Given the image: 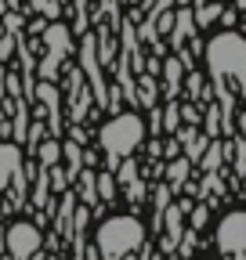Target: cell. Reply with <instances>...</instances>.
Listing matches in <instances>:
<instances>
[{
    "label": "cell",
    "instance_id": "cell-10",
    "mask_svg": "<svg viewBox=\"0 0 246 260\" xmlns=\"http://www.w3.org/2000/svg\"><path fill=\"white\" fill-rule=\"evenodd\" d=\"M83 69H87V76L90 80H95V90H98V98H102V102H105V94H102V76H98V61H95V37H87L83 40Z\"/></svg>",
    "mask_w": 246,
    "mask_h": 260
},
{
    "label": "cell",
    "instance_id": "cell-29",
    "mask_svg": "<svg viewBox=\"0 0 246 260\" xmlns=\"http://www.w3.org/2000/svg\"><path fill=\"white\" fill-rule=\"evenodd\" d=\"M11 4H18V0H11Z\"/></svg>",
    "mask_w": 246,
    "mask_h": 260
},
{
    "label": "cell",
    "instance_id": "cell-16",
    "mask_svg": "<svg viewBox=\"0 0 246 260\" xmlns=\"http://www.w3.org/2000/svg\"><path fill=\"white\" fill-rule=\"evenodd\" d=\"M163 83H167L170 94H177V87H181V65H177V58H167V65H163Z\"/></svg>",
    "mask_w": 246,
    "mask_h": 260
},
{
    "label": "cell",
    "instance_id": "cell-18",
    "mask_svg": "<svg viewBox=\"0 0 246 260\" xmlns=\"http://www.w3.org/2000/svg\"><path fill=\"white\" fill-rule=\"evenodd\" d=\"M58 159H62V145H58V141H47V145H40V162H44V170H51Z\"/></svg>",
    "mask_w": 246,
    "mask_h": 260
},
{
    "label": "cell",
    "instance_id": "cell-2",
    "mask_svg": "<svg viewBox=\"0 0 246 260\" xmlns=\"http://www.w3.org/2000/svg\"><path fill=\"white\" fill-rule=\"evenodd\" d=\"M145 246V224L131 213L123 217H109L98 224L95 235V249L102 253V260H127Z\"/></svg>",
    "mask_w": 246,
    "mask_h": 260
},
{
    "label": "cell",
    "instance_id": "cell-20",
    "mask_svg": "<svg viewBox=\"0 0 246 260\" xmlns=\"http://www.w3.org/2000/svg\"><path fill=\"white\" fill-rule=\"evenodd\" d=\"M134 177H138V167H134V159L127 155V159H123V170H119V181H123V184H131Z\"/></svg>",
    "mask_w": 246,
    "mask_h": 260
},
{
    "label": "cell",
    "instance_id": "cell-17",
    "mask_svg": "<svg viewBox=\"0 0 246 260\" xmlns=\"http://www.w3.org/2000/svg\"><path fill=\"white\" fill-rule=\"evenodd\" d=\"M95 188H98V199H102V203H112V195H116V177H112V174H98V177H95Z\"/></svg>",
    "mask_w": 246,
    "mask_h": 260
},
{
    "label": "cell",
    "instance_id": "cell-24",
    "mask_svg": "<svg viewBox=\"0 0 246 260\" xmlns=\"http://www.w3.org/2000/svg\"><path fill=\"white\" fill-rule=\"evenodd\" d=\"M206 224V206H199L196 213H192V228H203Z\"/></svg>",
    "mask_w": 246,
    "mask_h": 260
},
{
    "label": "cell",
    "instance_id": "cell-30",
    "mask_svg": "<svg viewBox=\"0 0 246 260\" xmlns=\"http://www.w3.org/2000/svg\"><path fill=\"white\" fill-rule=\"evenodd\" d=\"M218 4H225V0H218Z\"/></svg>",
    "mask_w": 246,
    "mask_h": 260
},
{
    "label": "cell",
    "instance_id": "cell-28",
    "mask_svg": "<svg viewBox=\"0 0 246 260\" xmlns=\"http://www.w3.org/2000/svg\"><path fill=\"white\" fill-rule=\"evenodd\" d=\"M29 260H40V253H37V256H29Z\"/></svg>",
    "mask_w": 246,
    "mask_h": 260
},
{
    "label": "cell",
    "instance_id": "cell-9",
    "mask_svg": "<svg viewBox=\"0 0 246 260\" xmlns=\"http://www.w3.org/2000/svg\"><path fill=\"white\" fill-rule=\"evenodd\" d=\"M163 224H167V249H170L184 235V206H167L163 210Z\"/></svg>",
    "mask_w": 246,
    "mask_h": 260
},
{
    "label": "cell",
    "instance_id": "cell-8",
    "mask_svg": "<svg viewBox=\"0 0 246 260\" xmlns=\"http://www.w3.org/2000/svg\"><path fill=\"white\" fill-rule=\"evenodd\" d=\"M170 40H174V47H181L184 40L196 32V15H192V8H177L174 11V18H170Z\"/></svg>",
    "mask_w": 246,
    "mask_h": 260
},
{
    "label": "cell",
    "instance_id": "cell-4",
    "mask_svg": "<svg viewBox=\"0 0 246 260\" xmlns=\"http://www.w3.org/2000/svg\"><path fill=\"white\" fill-rule=\"evenodd\" d=\"M40 246H44V235H40V228H37V224L18 220V224H11L8 232H4V249H8V256H15V260L37 256Z\"/></svg>",
    "mask_w": 246,
    "mask_h": 260
},
{
    "label": "cell",
    "instance_id": "cell-12",
    "mask_svg": "<svg viewBox=\"0 0 246 260\" xmlns=\"http://www.w3.org/2000/svg\"><path fill=\"white\" fill-rule=\"evenodd\" d=\"M37 98L47 105V112H51V126L58 130V90H54L51 83H40V87H37Z\"/></svg>",
    "mask_w": 246,
    "mask_h": 260
},
{
    "label": "cell",
    "instance_id": "cell-3",
    "mask_svg": "<svg viewBox=\"0 0 246 260\" xmlns=\"http://www.w3.org/2000/svg\"><path fill=\"white\" fill-rule=\"evenodd\" d=\"M98 141H102V148H105V155H109L112 162H116V159H127V155H134L138 145L145 141V123H141V116H134V112H119V116H112V119L102 126Z\"/></svg>",
    "mask_w": 246,
    "mask_h": 260
},
{
    "label": "cell",
    "instance_id": "cell-27",
    "mask_svg": "<svg viewBox=\"0 0 246 260\" xmlns=\"http://www.w3.org/2000/svg\"><path fill=\"white\" fill-rule=\"evenodd\" d=\"M148 260H167V256H148Z\"/></svg>",
    "mask_w": 246,
    "mask_h": 260
},
{
    "label": "cell",
    "instance_id": "cell-14",
    "mask_svg": "<svg viewBox=\"0 0 246 260\" xmlns=\"http://www.w3.org/2000/svg\"><path fill=\"white\" fill-rule=\"evenodd\" d=\"M196 4H199V8L192 11V15H196V25H210L213 18L221 15V8H225V4H218V0H210V4H206V0H196Z\"/></svg>",
    "mask_w": 246,
    "mask_h": 260
},
{
    "label": "cell",
    "instance_id": "cell-22",
    "mask_svg": "<svg viewBox=\"0 0 246 260\" xmlns=\"http://www.w3.org/2000/svg\"><path fill=\"white\" fill-rule=\"evenodd\" d=\"M62 152L69 155V170L76 174V170H80V152H76V145H62Z\"/></svg>",
    "mask_w": 246,
    "mask_h": 260
},
{
    "label": "cell",
    "instance_id": "cell-15",
    "mask_svg": "<svg viewBox=\"0 0 246 260\" xmlns=\"http://www.w3.org/2000/svg\"><path fill=\"white\" fill-rule=\"evenodd\" d=\"M73 213H76V199L66 195V199H62V213H58V232L62 235H73Z\"/></svg>",
    "mask_w": 246,
    "mask_h": 260
},
{
    "label": "cell",
    "instance_id": "cell-13",
    "mask_svg": "<svg viewBox=\"0 0 246 260\" xmlns=\"http://www.w3.org/2000/svg\"><path fill=\"white\" fill-rule=\"evenodd\" d=\"M189 170H192V162L184 159V155L170 159V162H167V177H170V184H184V181H189Z\"/></svg>",
    "mask_w": 246,
    "mask_h": 260
},
{
    "label": "cell",
    "instance_id": "cell-7",
    "mask_svg": "<svg viewBox=\"0 0 246 260\" xmlns=\"http://www.w3.org/2000/svg\"><path fill=\"white\" fill-rule=\"evenodd\" d=\"M18 174H22V148L15 141H0V188H11Z\"/></svg>",
    "mask_w": 246,
    "mask_h": 260
},
{
    "label": "cell",
    "instance_id": "cell-23",
    "mask_svg": "<svg viewBox=\"0 0 246 260\" xmlns=\"http://www.w3.org/2000/svg\"><path fill=\"white\" fill-rule=\"evenodd\" d=\"M163 126H167V130H177V105H170V109L163 112Z\"/></svg>",
    "mask_w": 246,
    "mask_h": 260
},
{
    "label": "cell",
    "instance_id": "cell-21",
    "mask_svg": "<svg viewBox=\"0 0 246 260\" xmlns=\"http://www.w3.org/2000/svg\"><path fill=\"white\" fill-rule=\"evenodd\" d=\"M37 206H44L47 203V174H37V199H33Z\"/></svg>",
    "mask_w": 246,
    "mask_h": 260
},
{
    "label": "cell",
    "instance_id": "cell-6",
    "mask_svg": "<svg viewBox=\"0 0 246 260\" xmlns=\"http://www.w3.org/2000/svg\"><path fill=\"white\" fill-rule=\"evenodd\" d=\"M44 40H47V51H51V58L44 61V76H54L58 58H62V54H69V32H66V25H47Z\"/></svg>",
    "mask_w": 246,
    "mask_h": 260
},
{
    "label": "cell",
    "instance_id": "cell-11",
    "mask_svg": "<svg viewBox=\"0 0 246 260\" xmlns=\"http://www.w3.org/2000/svg\"><path fill=\"white\" fill-rule=\"evenodd\" d=\"M225 155H228L225 141H206V152H203V167H206V174H218L221 162H225Z\"/></svg>",
    "mask_w": 246,
    "mask_h": 260
},
{
    "label": "cell",
    "instance_id": "cell-1",
    "mask_svg": "<svg viewBox=\"0 0 246 260\" xmlns=\"http://www.w3.org/2000/svg\"><path fill=\"white\" fill-rule=\"evenodd\" d=\"M206 69L213 76V83L225 87L235 83L242 94H246V37L242 32H218V37H210L206 44Z\"/></svg>",
    "mask_w": 246,
    "mask_h": 260
},
{
    "label": "cell",
    "instance_id": "cell-26",
    "mask_svg": "<svg viewBox=\"0 0 246 260\" xmlns=\"http://www.w3.org/2000/svg\"><path fill=\"white\" fill-rule=\"evenodd\" d=\"M174 4H177V8H189V4H192V0H174Z\"/></svg>",
    "mask_w": 246,
    "mask_h": 260
},
{
    "label": "cell",
    "instance_id": "cell-5",
    "mask_svg": "<svg viewBox=\"0 0 246 260\" xmlns=\"http://www.w3.org/2000/svg\"><path fill=\"white\" fill-rule=\"evenodd\" d=\"M218 249L221 256L246 253V210H235L218 224Z\"/></svg>",
    "mask_w": 246,
    "mask_h": 260
},
{
    "label": "cell",
    "instance_id": "cell-25",
    "mask_svg": "<svg viewBox=\"0 0 246 260\" xmlns=\"http://www.w3.org/2000/svg\"><path fill=\"white\" fill-rule=\"evenodd\" d=\"M0 253H4V224H0Z\"/></svg>",
    "mask_w": 246,
    "mask_h": 260
},
{
    "label": "cell",
    "instance_id": "cell-19",
    "mask_svg": "<svg viewBox=\"0 0 246 260\" xmlns=\"http://www.w3.org/2000/svg\"><path fill=\"white\" fill-rule=\"evenodd\" d=\"M95 177H98V174H90V170H87V174H83V188H80V191H83V203H90V206L98 203V188H95Z\"/></svg>",
    "mask_w": 246,
    "mask_h": 260
}]
</instances>
